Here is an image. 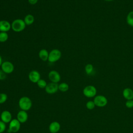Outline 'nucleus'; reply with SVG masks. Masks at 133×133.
<instances>
[{
  "mask_svg": "<svg viewBox=\"0 0 133 133\" xmlns=\"http://www.w3.org/2000/svg\"><path fill=\"white\" fill-rule=\"evenodd\" d=\"M11 29L15 32L23 31L26 26V24L23 19H16L11 23Z\"/></svg>",
  "mask_w": 133,
  "mask_h": 133,
  "instance_id": "obj_2",
  "label": "nucleus"
},
{
  "mask_svg": "<svg viewBox=\"0 0 133 133\" xmlns=\"http://www.w3.org/2000/svg\"><path fill=\"white\" fill-rule=\"evenodd\" d=\"M60 124L57 122L54 121L49 125V130L50 133H57L60 129Z\"/></svg>",
  "mask_w": 133,
  "mask_h": 133,
  "instance_id": "obj_14",
  "label": "nucleus"
},
{
  "mask_svg": "<svg viewBox=\"0 0 133 133\" xmlns=\"http://www.w3.org/2000/svg\"><path fill=\"white\" fill-rule=\"evenodd\" d=\"M20 127L21 123L17 118L12 119L9 124L8 130L10 132L16 133L20 130Z\"/></svg>",
  "mask_w": 133,
  "mask_h": 133,
  "instance_id": "obj_5",
  "label": "nucleus"
},
{
  "mask_svg": "<svg viewBox=\"0 0 133 133\" xmlns=\"http://www.w3.org/2000/svg\"><path fill=\"white\" fill-rule=\"evenodd\" d=\"M105 1H113V0H104Z\"/></svg>",
  "mask_w": 133,
  "mask_h": 133,
  "instance_id": "obj_30",
  "label": "nucleus"
},
{
  "mask_svg": "<svg viewBox=\"0 0 133 133\" xmlns=\"http://www.w3.org/2000/svg\"><path fill=\"white\" fill-rule=\"evenodd\" d=\"M29 80L33 83H37V82L41 79V74L39 72L36 70H32L29 74Z\"/></svg>",
  "mask_w": 133,
  "mask_h": 133,
  "instance_id": "obj_10",
  "label": "nucleus"
},
{
  "mask_svg": "<svg viewBox=\"0 0 133 133\" xmlns=\"http://www.w3.org/2000/svg\"><path fill=\"white\" fill-rule=\"evenodd\" d=\"M48 78L51 82L58 83L60 81L61 76L59 73L56 70L50 71L48 74Z\"/></svg>",
  "mask_w": 133,
  "mask_h": 133,
  "instance_id": "obj_8",
  "label": "nucleus"
},
{
  "mask_svg": "<svg viewBox=\"0 0 133 133\" xmlns=\"http://www.w3.org/2000/svg\"><path fill=\"white\" fill-rule=\"evenodd\" d=\"M1 119L5 123H9L12 120V115L10 111L8 110L3 111L1 114Z\"/></svg>",
  "mask_w": 133,
  "mask_h": 133,
  "instance_id": "obj_11",
  "label": "nucleus"
},
{
  "mask_svg": "<svg viewBox=\"0 0 133 133\" xmlns=\"http://www.w3.org/2000/svg\"><path fill=\"white\" fill-rule=\"evenodd\" d=\"M61 57V52L58 49H54L49 52L48 61L51 63L58 61Z\"/></svg>",
  "mask_w": 133,
  "mask_h": 133,
  "instance_id": "obj_3",
  "label": "nucleus"
},
{
  "mask_svg": "<svg viewBox=\"0 0 133 133\" xmlns=\"http://www.w3.org/2000/svg\"><path fill=\"white\" fill-rule=\"evenodd\" d=\"M18 105L21 110L28 111L31 109L32 106V102L29 97L23 96L20 98L19 100Z\"/></svg>",
  "mask_w": 133,
  "mask_h": 133,
  "instance_id": "obj_1",
  "label": "nucleus"
},
{
  "mask_svg": "<svg viewBox=\"0 0 133 133\" xmlns=\"http://www.w3.org/2000/svg\"><path fill=\"white\" fill-rule=\"evenodd\" d=\"M2 63H3V59H2V58L1 56L0 55V66H1Z\"/></svg>",
  "mask_w": 133,
  "mask_h": 133,
  "instance_id": "obj_29",
  "label": "nucleus"
},
{
  "mask_svg": "<svg viewBox=\"0 0 133 133\" xmlns=\"http://www.w3.org/2000/svg\"><path fill=\"white\" fill-rule=\"evenodd\" d=\"M93 69H94V67L91 64H89V63L87 64L86 65V66L85 67V72H86V74L88 75L90 74L92 72Z\"/></svg>",
  "mask_w": 133,
  "mask_h": 133,
  "instance_id": "obj_22",
  "label": "nucleus"
},
{
  "mask_svg": "<svg viewBox=\"0 0 133 133\" xmlns=\"http://www.w3.org/2000/svg\"><path fill=\"white\" fill-rule=\"evenodd\" d=\"M83 93L85 97L87 98H92L96 96L97 94V89L95 86L88 85L84 88Z\"/></svg>",
  "mask_w": 133,
  "mask_h": 133,
  "instance_id": "obj_4",
  "label": "nucleus"
},
{
  "mask_svg": "<svg viewBox=\"0 0 133 133\" xmlns=\"http://www.w3.org/2000/svg\"><path fill=\"white\" fill-rule=\"evenodd\" d=\"M94 102L96 106L103 107L107 105L108 103L107 99L102 95H98L95 97Z\"/></svg>",
  "mask_w": 133,
  "mask_h": 133,
  "instance_id": "obj_7",
  "label": "nucleus"
},
{
  "mask_svg": "<svg viewBox=\"0 0 133 133\" xmlns=\"http://www.w3.org/2000/svg\"><path fill=\"white\" fill-rule=\"evenodd\" d=\"M125 105L128 108H132L133 107V100H128L126 102Z\"/></svg>",
  "mask_w": 133,
  "mask_h": 133,
  "instance_id": "obj_26",
  "label": "nucleus"
},
{
  "mask_svg": "<svg viewBox=\"0 0 133 133\" xmlns=\"http://www.w3.org/2000/svg\"><path fill=\"white\" fill-rule=\"evenodd\" d=\"M123 97L127 99L128 100H132L133 99V90L129 88H126L124 89L123 91Z\"/></svg>",
  "mask_w": 133,
  "mask_h": 133,
  "instance_id": "obj_15",
  "label": "nucleus"
},
{
  "mask_svg": "<svg viewBox=\"0 0 133 133\" xmlns=\"http://www.w3.org/2000/svg\"><path fill=\"white\" fill-rule=\"evenodd\" d=\"M6 75L4 71H3L2 70H0V80H4L6 78Z\"/></svg>",
  "mask_w": 133,
  "mask_h": 133,
  "instance_id": "obj_27",
  "label": "nucleus"
},
{
  "mask_svg": "<svg viewBox=\"0 0 133 133\" xmlns=\"http://www.w3.org/2000/svg\"><path fill=\"white\" fill-rule=\"evenodd\" d=\"M38 0H28V2L31 5H35L36 4Z\"/></svg>",
  "mask_w": 133,
  "mask_h": 133,
  "instance_id": "obj_28",
  "label": "nucleus"
},
{
  "mask_svg": "<svg viewBox=\"0 0 133 133\" xmlns=\"http://www.w3.org/2000/svg\"><path fill=\"white\" fill-rule=\"evenodd\" d=\"M95 104L94 101H89L86 104V107L88 110H92L95 108Z\"/></svg>",
  "mask_w": 133,
  "mask_h": 133,
  "instance_id": "obj_24",
  "label": "nucleus"
},
{
  "mask_svg": "<svg viewBox=\"0 0 133 133\" xmlns=\"http://www.w3.org/2000/svg\"><path fill=\"white\" fill-rule=\"evenodd\" d=\"M45 91L48 94H54L58 91V83H55L50 82L47 84L46 88H45Z\"/></svg>",
  "mask_w": 133,
  "mask_h": 133,
  "instance_id": "obj_9",
  "label": "nucleus"
},
{
  "mask_svg": "<svg viewBox=\"0 0 133 133\" xmlns=\"http://www.w3.org/2000/svg\"><path fill=\"white\" fill-rule=\"evenodd\" d=\"M11 29L10 23L7 20L0 21V32H7Z\"/></svg>",
  "mask_w": 133,
  "mask_h": 133,
  "instance_id": "obj_13",
  "label": "nucleus"
},
{
  "mask_svg": "<svg viewBox=\"0 0 133 133\" xmlns=\"http://www.w3.org/2000/svg\"><path fill=\"white\" fill-rule=\"evenodd\" d=\"M126 20L127 23L129 25L133 26V11H131L128 13Z\"/></svg>",
  "mask_w": 133,
  "mask_h": 133,
  "instance_id": "obj_20",
  "label": "nucleus"
},
{
  "mask_svg": "<svg viewBox=\"0 0 133 133\" xmlns=\"http://www.w3.org/2000/svg\"><path fill=\"white\" fill-rule=\"evenodd\" d=\"M58 89L61 92H66L69 89V86L66 83L62 82L58 84Z\"/></svg>",
  "mask_w": 133,
  "mask_h": 133,
  "instance_id": "obj_18",
  "label": "nucleus"
},
{
  "mask_svg": "<svg viewBox=\"0 0 133 133\" xmlns=\"http://www.w3.org/2000/svg\"><path fill=\"white\" fill-rule=\"evenodd\" d=\"M37 85L38 86V87L42 89H45L47 85V83L46 82V81L43 79H40L37 82Z\"/></svg>",
  "mask_w": 133,
  "mask_h": 133,
  "instance_id": "obj_21",
  "label": "nucleus"
},
{
  "mask_svg": "<svg viewBox=\"0 0 133 133\" xmlns=\"http://www.w3.org/2000/svg\"><path fill=\"white\" fill-rule=\"evenodd\" d=\"M6 123L2 122L1 120L0 121V133L4 132L6 130Z\"/></svg>",
  "mask_w": 133,
  "mask_h": 133,
  "instance_id": "obj_25",
  "label": "nucleus"
},
{
  "mask_svg": "<svg viewBox=\"0 0 133 133\" xmlns=\"http://www.w3.org/2000/svg\"><path fill=\"white\" fill-rule=\"evenodd\" d=\"M17 119L20 123H24L28 119V114L25 111L20 110L17 114Z\"/></svg>",
  "mask_w": 133,
  "mask_h": 133,
  "instance_id": "obj_12",
  "label": "nucleus"
},
{
  "mask_svg": "<svg viewBox=\"0 0 133 133\" xmlns=\"http://www.w3.org/2000/svg\"><path fill=\"white\" fill-rule=\"evenodd\" d=\"M26 25H30L34 22V17L31 14L26 15L23 19Z\"/></svg>",
  "mask_w": 133,
  "mask_h": 133,
  "instance_id": "obj_17",
  "label": "nucleus"
},
{
  "mask_svg": "<svg viewBox=\"0 0 133 133\" xmlns=\"http://www.w3.org/2000/svg\"><path fill=\"white\" fill-rule=\"evenodd\" d=\"M7 100V95L5 93H0V104L5 103Z\"/></svg>",
  "mask_w": 133,
  "mask_h": 133,
  "instance_id": "obj_23",
  "label": "nucleus"
},
{
  "mask_svg": "<svg viewBox=\"0 0 133 133\" xmlns=\"http://www.w3.org/2000/svg\"><path fill=\"white\" fill-rule=\"evenodd\" d=\"M8 39V34L7 32H0V42L4 43Z\"/></svg>",
  "mask_w": 133,
  "mask_h": 133,
  "instance_id": "obj_19",
  "label": "nucleus"
},
{
  "mask_svg": "<svg viewBox=\"0 0 133 133\" xmlns=\"http://www.w3.org/2000/svg\"><path fill=\"white\" fill-rule=\"evenodd\" d=\"M49 52L45 49H41L38 52V57L43 61H46L48 59Z\"/></svg>",
  "mask_w": 133,
  "mask_h": 133,
  "instance_id": "obj_16",
  "label": "nucleus"
},
{
  "mask_svg": "<svg viewBox=\"0 0 133 133\" xmlns=\"http://www.w3.org/2000/svg\"><path fill=\"white\" fill-rule=\"evenodd\" d=\"M132 100H133V99H132Z\"/></svg>",
  "mask_w": 133,
  "mask_h": 133,
  "instance_id": "obj_31",
  "label": "nucleus"
},
{
  "mask_svg": "<svg viewBox=\"0 0 133 133\" xmlns=\"http://www.w3.org/2000/svg\"><path fill=\"white\" fill-rule=\"evenodd\" d=\"M1 67V70L7 74L11 73L15 69V66L13 63L8 61L3 62Z\"/></svg>",
  "mask_w": 133,
  "mask_h": 133,
  "instance_id": "obj_6",
  "label": "nucleus"
}]
</instances>
